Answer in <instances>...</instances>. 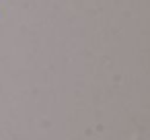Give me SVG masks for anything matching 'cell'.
Segmentation results:
<instances>
[]
</instances>
